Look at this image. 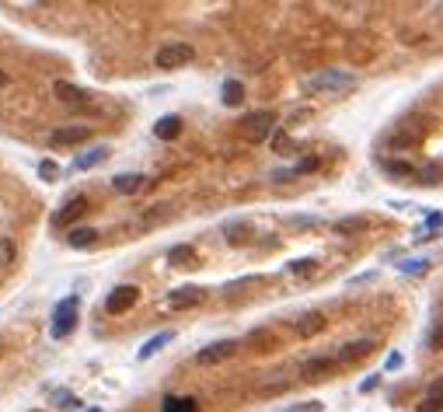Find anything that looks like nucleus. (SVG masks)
<instances>
[{"instance_id":"obj_24","label":"nucleus","mask_w":443,"mask_h":412,"mask_svg":"<svg viewBox=\"0 0 443 412\" xmlns=\"http://www.w3.org/2000/svg\"><path fill=\"white\" fill-rule=\"evenodd\" d=\"M248 234H251V224H244V220H234V224H227V227H224V238H227L231 245H241V242H248Z\"/></svg>"},{"instance_id":"obj_7","label":"nucleus","mask_w":443,"mask_h":412,"mask_svg":"<svg viewBox=\"0 0 443 412\" xmlns=\"http://www.w3.org/2000/svg\"><path fill=\"white\" fill-rule=\"evenodd\" d=\"M91 136V129L87 126H60V129H53L49 133V147L53 151H63V147H77Z\"/></svg>"},{"instance_id":"obj_35","label":"nucleus","mask_w":443,"mask_h":412,"mask_svg":"<svg viewBox=\"0 0 443 412\" xmlns=\"http://www.w3.org/2000/svg\"><path fill=\"white\" fill-rule=\"evenodd\" d=\"M56 406H60V409H74V406H77V399H74L70 391H56Z\"/></svg>"},{"instance_id":"obj_38","label":"nucleus","mask_w":443,"mask_h":412,"mask_svg":"<svg viewBox=\"0 0 443 412\" xmlns=\"http://www.w3.org/2000/svg\"><path fill=\"white\" fill-rule=\"evenodd\" d=\"M377 280V273H360V276H353L349 280V287H360V283H373Z\"/></svg>"},{"instance_id":"obj_40","label":"nucleus","mask_w":443,"mask_h":412,"mask_svg":"<svg viewBox=\"0 0 443 412\" xmlns=\"http://www.w3.org/2000/svg\"><path fill=\"white\" fill-rule=\"evenodd\" d=\"M297 227H318V217H300V220H293Z\"/></svg>"},{"instance_id":"obj_42","label":"nucleus","mask_w":443,"mask_h":412,"mask_svg":"<svg viewBox=\"0 0 443 412\" xmlns=\"http://www.w3.org/2000/svg\"><path fill=\"white\" fill-rule=\"evenodd\" d=\"M377 384H381V377H366V381L360 384V391H373Z\"/></svg>"},{"instance_id":"obj_41","label":"nucleus","mask_w":443,"mask_h":412,"mask_svg":"<svg viewBox=\"0 0 443 412\" xmlns=\"http://www.w3.org/2000/svg\"><path fill=\"white\" fill-rule=\"evenodd\" d=\"M276 151H280V154H290V140H286V136H276Z\"/></svg>"},{"instance_id":"obj_32","label":"nucleus","mask_w":443,"mask_h":412,"mask_svg":"<svg viewBox=\"0 0 443 412\" xmlns=\"http://www.w3.org/2000/svg\"><path fill=\"white\" fill-rule=\"evenodd\" d=\"M39 175L45 178V182H56V175H60V165H56V161H42V165H39Z\"/></svg>"},{"instance_id":"obj_33","label":"nucleus","mask_w":443,"mask_h":412,"mask_svg":"<svg viewBox=\"0 0 443 412\" xmlns=\"http://www.w3.org/2000/svg\"><path fill=\"white\" fill-rule=\"evenodd\" d=\"M440 227H443V213H430V217H426V227H422V231H430V234L437 238V234H440Z\"/></svg>"},{"instance_id":"obj_43","label":"nucleus","mask_w":443,"mask_h":412,"mask_svg":"<svg viewBox=\"0 0 443 412\" xmlns=\"http://www.w3.org/2000/svg\"><path fill=\"white\" fill-rule=\"evenodd\" d=\"M7 84H11V77H7V74L0 70V87H7Z\"/></svg>"},{"instance_id":"obj_31","label":"nucleus","mask_w":443,"mask_h":412,"mask_svg":"<svg viewBox=\"0 0 443 412\" xmlns=\"http://www.w3.org/2000/svg\"><path fill=\"white\" fill-rule=\"evenodd\" d=\"M324 402H318V399H311V402H297V406H290V409H280V412H322Z\"/></svg>"},{"instance_id":"obj_25","label":"nucleus","mask_w":443,"mask_h":412,"mask_svg":"<svg viewBox=\"0 0 443 412\" xmlns=\"http://www.w3.org/2000/svg\"><path fill=\"white\" fill-rule=\"evenodd\" d=\"M398 273H405V276H422V273H430V259H405V262H398Z\"/></svg>"},{"instance_id":"obj_28","label":"nucleus","mask_w":443,"mask_h":412,"mask_svg":"<svg viewBox=\"0 0 443 412\" xmlns=\"http://www.w3.org/2000/svg\"><path fill=\"white\" fill-rule=\"evenodd\" d=\"M286 273H290V276H311V273H315V259H293V262L286 266Z\"/></svg>"},{"instance_id":"obj_10","label":"nucleus","mask_w":443,"mask_h":412,"mask_svg":"<svg viewBox=\"0 0 443 412\" xmlns=\"http://www.w3.org/2000/svg\"><path fill=\"white\" fill-rule=\"evenodd\" d=\"M206 300V290L202 287H178L168 293V304L175 308V311H189V308H196Z\"/></svg>"},{"instance_id":"obj_9","label":"nucleus","mask_w":443,"mask_h":412,"mask_svg":"<svg viewBox=\"0 0 443 412\" xmlns=\"http://www.w3.org/2000/svg\"><path fill=\"white\" fill-rule=\"evenodd\" d=\"M84 213H87V196H74V200H67V203L53 213V224H56V227H74V220L84 217Z\"/></svg>"},{"instance_id":"obj_18","label":"nucleus","mask_w":443,"mask_h":412,"mask_svg":"<svg viewBox=\"0 0 443 412\" xmlns=\"http://www.w3.org/2000/svg\"><path fill=\"white\" fill-rule=\"evenodd\" d=\"M98 242V231L94 227H70L67 231V245L70 248H91Z\"/></svg>"},{"instance_id":"obj_1","label":"nucleus","mask_w":443,"mask_h":412,"mask_svg":"<svg viewBox=\"0 0 443 412\" xmlns=\"http://www.w3.org/2000/svg\"><path fill=\"white\" fill-rule=\"evenodd\" d=\"M77 308H81V297L74 293V297H63L60 304H56V311H53V322H49V335L53 339H67L74 325H77Z\"/></svg>"},{"instance_id":"obj_39","label":"nucleus","mask_w":443,"mask_h":412,"mask_svg":"<svg viewBox=\"0 0 443 412\" xmlns=\"http://www.w3.org/2000/svg\"><path fill=\"white\" fill-rule=\"evenodd\" d=\"M426 395H433V399H443V374L437 377V381H433V384H430V391H426Z\"/></svg>"},{"instance_id":"obj_22","label":"nucleus","mask_w":443,"mask_h":412,"mask_svg":"<svg viewBox=\"0 0 443 412\" xmlns=\"http://www.w3.org/2000/svg\"><path fill=\"white\" fill-rule=\"evenodd\" d=\"M168 262L171 266H196V248L192 245H175L168 251Z\"/></svg>"},{"instance_id":"obj_36","label":"nucleus","mask_w":443,"mask_h":412,"mask_svg":"<svg viewBox=\"0 0 443 412\" xmlns=\"http://www.w3.org/2000/svg\"><path fill=\"white\" fill-rule=\"evenodd\" d=\"M315 168H318V158H304V161H297L293 175H307V171H315Z\"/></svg>"},{"instance_id":"obj_12","label":"nucleus","mask_w":443,"mask_h":412,"mask_svg":"<svg viewBox=\"0 0 443 412\" xmlns=\"http://www.w3.org/2000/svg\"><path fill=\"white\" fill-rule=\"evenodd\" d=\"M388 151H412L415 143H419V133L415 129H408V126H398V129H391L388 133Z\"/></svg>"},{"instance_id":"obj_29","label":"nucleus","mask_w":443,"mask_h":412,"mask_svg":"<svg viewBox=\"0 0 443 412\" xmlns=\"http://www.w3.org/2000/svg\"><path fill=\"white\" fill-rule=\"evenodd\" d=\"M426 346H430L433 353H437V349H443V318L437 322V325H433V329H430V335H426Z\"/></svg>"},{"instance_id":"obj_13","label":"nucleus","mask_w":443,"mask_h":412,"mask_svg":"<svg viewBox=\"0 0 443 412\" xmlns=\"http://www.w3.org/2000/svg\"><path fill=\"white\" fill-rule=\"evenodd\" d=\"M293 329L300 339H311V335H318L324 329V315L322 311H307V315H300L297 322H293Z\"/></svg>"},{"instance_id":"obj_27","label":"nucleus","mask_w":443,"mask_h":412,"mask_svg":"<svg viewBox=\"0 0 443 412\" xmlns=\"http://www.w3.org/2000/svg\"><path fill=\"white\" fill-rule=\"evenodd\" d=\"M443 178V165L440 161H430L426 168H419V182H426V185H437Z\"/></svg>"},{"instance_id":"obj_30","label":"nucleus","mask_w":443,"mask_h":412,"mask_svg":"<svg viewBox=\"0 0 443 412\" xmlns=\"http://www.w3.org/2000/svg\"><path fill=\"white\" fill-rule=\"evenodd\" d=\"M11 262H14V242L0 238V266H11Z\"/></svg>"},{"instance_id":"obj_17","label":"nucleus","mask_w":443,"mask_h":412,"mask_svg":"<svg viewBox=\"0 0 443 412\" xmlns=\"http://www.w3.org/2000/svg\"><path fill=\"white\" fill-rule=\"evenodd\" d=\"M102 161H109V147H94V151H84L81 158H74V171H87V168L102 165Z\"/></svg>"},{"instance_id":"obj_21","label":"nucleus","mask_w":443,"mask_h":412,"mask_svg":"<svg viewBox=\"0 0 443 412\" xmlns=\"http://www.w3.org/2000/svg\"><path fill=\"white\" fill-rule=\"evenodd\" d=\"M377 165L384 168L388 175H395V178H412V175H419V168L408 165V161H395V158H381Z\"/></svg>"},{"instance_id":"obj_8","label":"nucleus","mask_w":443,"mask_h":412,"mask_svg":"<svg viewBox=\"0 0 443 412\" xmlns=\"http://www.w3.org/2000/svg\"><path fill=\"white\" fill-rule=\"evenodd\" d=\"M53 94H56L67 109H87V105H91V94H87L84 87H77V84H70V81H56L53 84Z\"/></svg>"},{"instance_id":"obj_14","label":"nucleus","mask_w":443,"mask_h":412,"mask_svg":"<svg viewBox=\"0 0 443 412\" xmlns=\"http://www.w3.org/2000/svg\"><path fill=\"white\" fill-rule=\"evenodd\" d=\"M335 364H339L335 357H311V360L300 364V374L304 377H324L328 371H335Z\"/></svg>"},{"instance_id":"obj_34","label":"nucleus","mask_w":443,"mask_h":412,"mask_svg":"<svg viewBox=\"0 0 443 412\" xmlns=\"http://www.w3.org/2000/svg\"><path fill=\"white\" fill-rule=\"evenodd\" d=\"M419 412H443V399L426 395V402H419Z\"/></svg>"},{"instance_id":"obj_44","label":"nucleus","mask_w":443,"mask_h":412,"mask_svg":"<svg viewBox=\"0 0 443 412\" xmlns=\"http://www.w3.org/2000/svg\"><path fill=\"white\" fill-rule=\"evenodd\" d=\"M32 412H39V409H32Z\"/></svg>"},{"instance_id":"obj_11","label":"nucleus","mask_w":443,"mask_h":412,"mask_svg":"<svg viewBox=\"0 0 443 412\" xmlns=\"http://www.w3.org/2000/svg\"><path fill=\"white\" fill-rule=\"evenodd\" d=\"M373 346H377L373 339H353V342H346V346L335 353V360H339V364H356L366 353H373Z\"/></svg>"},{"instance_id":"obj_37","label":"nucleus","mask_w":443,"mask_h":412,"mask_svg":"<svg viewBox=\"0 0 443 412\" xmlns=\"http://www.w3.org/2000/svg\"><path fill=\"white\" fill-rule=\"evenodd\" d=\"M402 367V353H388V360H384V371H398Z\"/></svg>"},{"instance_id":"obj_6","label":"nucleus","mask_w":443,"mask_h":412,"mask_svg":"<svg viewBox=\"0 0 443 412\" xmlns=\"http://www.w3.org/2000/svg\"><path fill=\"white\" fill-rule=\"evenodd\" d=\"M234 353H238V342H234V339H220V342H209L206 349L196 353V364H202V367H209V364H224V360H231Z\"/></svg>"},{"instance_id":"obj_20","label":"nucleus","mask_w":443,"mask_h":412,"mask_svg":"<svg viewBox=\"0 0 443 412\" xmlns=\"http://www.w3.org/2000/svg\"><path fill=\"white\" fill-rule=\"evenodd\" d=\"M182 133V119L178 116H161L158 123H154V136L158 140H175Z\"/></svg>"},{"instance_id":"obj_3","label":"nucleus","mask_w":443,"mask_h":412,"mask_svg":"<svg viewBox=\"0 0 443 412\" xmlns=\"http://www.w3.org/2000/svg\"><path fill=\"white\" fill-rule=\"evenodd\" d=\"M304 87L307 91H349V87H356V77L346 70H322V74L307 77Z\"/></svg>"},{"instance_id":"obj_16","label":"nucleus","mask_w":443,"mask_h":412,"mask_svg":"<svg viewBox=\"0 0 443 412\" xmlns=\"http://www.w3.org/2000/svg\"><path fill=\"white\" fill-rule=\"evenodd\" d=\"M112 189L122 193V196H133V193L143 189V175H136V171H129V175H116V178H112Z\"/></svg>"},{"instance_id":"obj_2","label":"nucleus","mask_w":443,"mask_h":412,"mask_svg":"<svg viewBox=\"0 0 443 412\" xmlns=\"http://www.w3.org/2000/svg\"><path fill=\"white\" fill-rule=\"evenodd\" d=\"M196 60V49L189 45V42H171V45H161L158 49V56H154V63L161 67V70H178V67H185V63H192Z\"/></svg>"},{"instance_id":"obj_5","label":"nucleus","mask_w":443,"mask_h":412,"mask_svg":"<svg viewBox=\"0 0 443 412\" xmlns=\"http://www.w3.org/2000/svg\"><path fill=\"white\" fill-rule=\"evenodd\" d=\"M136 300H140V287L122 283V287H116L109 297H105V315H122V311H129Z\"/></svg>"},{"instance_id":"obj_4","label":"nucleus","mask_w":443,"mask_h":412,"mask_svg":"<svg viewBox=\"0 0 443 412\" xmlns=\"http://www.w3.org/2000/svg\"><path fill=\"white\" fill-rule=\"evenodd\" d=\"M273 126H276V112H251L248 119H241V136L248 143H258L273 133Z\"/></svg>"},{"instance_id":"obj_19","label":"nucleus","mask_w":443,"mask_h":412,"mask_svg":"<svg viewBox=\"0 0 443 412\" xmlns=\"http://www.w3.org/2000/svg\"><path fill=\"white\" fill-rule=\"evenodd\" d=\"M161 412H199V402L189 395H168L161 402Z\"/></svg>"},{"instance_id":"obj_26","label":"nucleus","mask_w":443,"mask_h":412,"mask_svg":"<svg viewBox=\"0 0 443 412\" xmlns=\"http://www.w3.org/2000/svg\"><path fill=\"white\" fill-rule=\"evenodd\" d=\"M360 231H366V217H346L335 224V234H360Z\"/></svg>"},{"instance_id":"obj_23","label":"nucleus","mask_w":443,"mask_h":412,"mask_svg":"<svg viewBox=\"0 0 443 412\" xmlns=\"http://www.w3.org/2000/svg\"><path fill=\"white\" fill-rule=\"evenodd\" d=\"M220 98H224V105H241L244 102V84L241 81H224V87H220Z\"/></svg>"},{"instance_id":"obj_15","label":"nucleus","mask_w":443,"mask_h":412,"mask_svg":"<svg viewBox=\"0 0 443 412\" xmlns=\"http://www.w3.org/2000/svg\"><path fill=\"white\" fill-rule=\"evenodd\" d=\"M171 339H175V332H171V329H164V332H158V335H151V339L140 346V353H136V357H140V360H151V357H154L158 349H164Z\"/></svg>"}]
</instances>
